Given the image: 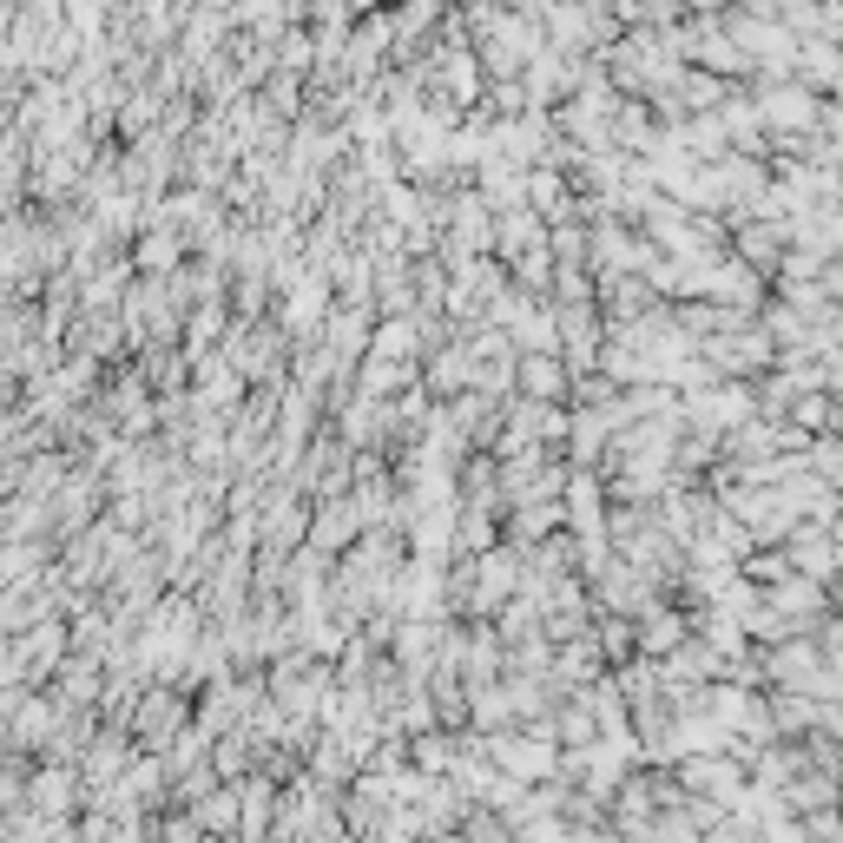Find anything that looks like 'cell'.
<instances>
[{"mask_svg": "<svg viewBox=\"0 0 843 843\" xmlns=\"http://www.w3.org/2000/svg\"><path fill=\"white\" fill-rule=\"evenodd\" d=\"M521 382H527L541 402H560V396H567V382H560V363H554V356H527V363H521Z\"/></svg>", "mask_w": 843, "mask_h": 843, "instance_id": "6da1fadb", "label": "cell"}, {"mask_svg": "<svg viewBox=\"0 0 843 843\" xmlns=\"http://www.w3.org/2000/svg\"><path fill=\"white\" fill-rule=\"evenodd\" d=\"M679 639H685V626L672 620V613H653L646 633H639V646H646V653H666V646H679Z\"/></svg>", "mask_w": 843, "mask_h": 843, "instance_id": "7a4b0ae2", "label": "cell"}, {"mask_svg": "<svg viewBox=\"0 0 843 843\" xmlns=\"http://www.w3.org/2000/svg\"><path fill=\"white\" fill-rule=\"evenodd\" d=\"M402 382H409L402 363H369L363 369V396H389V389H402Z\"/></svg>", "mask_w": 843, "mask_h": 843, "instance_id": "3957f363", "label": "cell"}, {"mask_svg": "<svg viewBox=\"0 0 843 843\" xmlns=\"http://www.w3.org/2000/svg\"><path fill=\"white\" fill-rule=\"evenodd\" d=\"M791 402H797V396H791ZM797 422H804V435H824V429H830V396H824V389L797 402Z\"/></svg>", "mask_w": 843, "mask_h": 843, "instance_id": "277c9868", "label": "cell"}, {"mask_svg": "<svg viewBox=\"0 0 843 843\" xmlns=\"http://www.w3.org/2000/svg\"><path fill=\"white\" fill-rule=\"evenodd\" d=\"M554 521H560L554 508H521V514H514V541H541Z\"/></svg>", "mask_w": 843, "mask_h": 843, "instance_id": "5b68a950", "label": "cell"}, {"mask_svg": "<svg viewBox=\"0 0 843 843\" xmlns=\"http://www.w3.org/2000/svg\"><path fill=\"white\" fill-rule=\"evenodd\" d=\"M73 797V771H47V778H33V804H66Z\"/></svg>", "mask_w": 843, "mask_h": 843, "instance_id": "8992f818", "label": "cell"}, {"mask_svg": "<svg viewBox=\"0 0 843 843\" xmlns=\"http://www.w3.org/2000/svg\"><path fill=\"white\" fill-rule=\"evenodd\" d=\"M343 541H350V508H330L317 521V547H343Z\"/></svg>", "mask_w": 843, "mask_h": 843, "instance_id": "52a82bcc", "label": "cell"}, {"mask_svg": "<svg viewBox=\"0 0 843 843\" xmlns=\"http://www.w3.org/2000/svg\"><path fill=\"white\" fill-rule=\"evenodd\" d=\"M139 257H145V271H172L178 244H172V238H145V244H139Z\"/></svg>", "mask_w": 843, "mask_h": 843, "instance_id": "ba28073f", "label": "cell"}]
</instances>
